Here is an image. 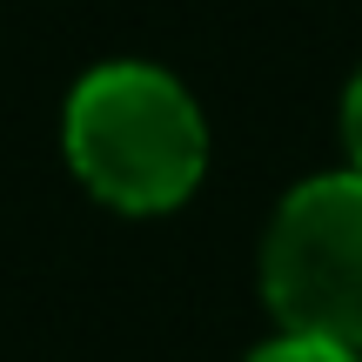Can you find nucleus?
I'll return each instance as SVG.
<instances>
[{
  "label": "nucleus",
  "instance_id": "obj_1",
  "mask_svg": "<svg viewBox=\"0 0 362 362\" xmlns=\"http://www.w3.org/2000/svg\"><path fill=\"white\" fill-rule=\"evenodd\" d=\"M67 168L121 215H161L194 194L208 168V128L194 94L155 61H101L67 94Z\"/></svg>",
  "mask_w": 362,
  "mask_h": 362
},
{
  "label": "nucleus",
  "instance_id": "obj_2",
  "mask_svg": "<svg viewBox=\"0 0 362 362\" xmlns=\"http://www.w3.org/2000/svg\"><path fill=\"white\" fill-rule=\"evenodd\" d=\"M262 296L288 336L362 349V175H315L275 208L262 242Z\"/></svg>",
  "mask_w": 362,
  "mask_h": 362
},
{
  "label": "nucleus",
  "instance_id": "obj_3",
  "mask_svg": "<svg viewBox=\"0 0 362 362\" xmlns=\"http://www.w3.org/2000/svg\"><path fill=\"white\" fill-rule=\"evenodd\" d=\"M248 362H362V349H342V342H322V336H275V342H262Z\"/></svg>",
  "mask_w": 362,
  "mask_h": 362
},
{
  "label": "nucleus",
  "instance_id": "obj_4",
  "mask_svg": "<svg viewBox=\"0 0 362 362\" xmlns=\"http://www.w3.org/2000/svg\"><path fill=\"white\" fill-rule=\"evenodd\" d=\"M342 148H349V168L362 175V67H356L349 94H342Z\"/></svg>",
  "mask_w": 362,
  "mask_h": 362
}]
</instances>
